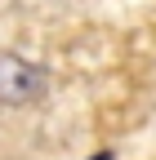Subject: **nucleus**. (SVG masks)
Wrapping results in <instances>:
<instances>
[{
  "label": "nucleus",
  "mask_w": 156,
  "mask_h": 160,
  "mask_svg": "<svg viewBox=\"0 0 156 160\" xmlns=\"http://www.w3.org/2000/svg\"><path fill=\"white\" fill-rule=\"evenodd\" d=\"M45 93V71L18 53H0V102L5 107H27Z\"/></svg>",
  "instance_id": "f257e3e1"
},
{
  "label": "nucleus",
  "mask_w": 156,
  "mask_h": 160,
  "mask_svg": "<svg viewBox=\"0 0 156 160\" xmlns=\"http://www.w3.org/2000/svg\"><path fill=\"white\" fill-rule=\"evenodd\" d=\"M98 160H112V156H98Z\"/></svg>",
  "instance_id": "f03ea898"
}]
</instances>
